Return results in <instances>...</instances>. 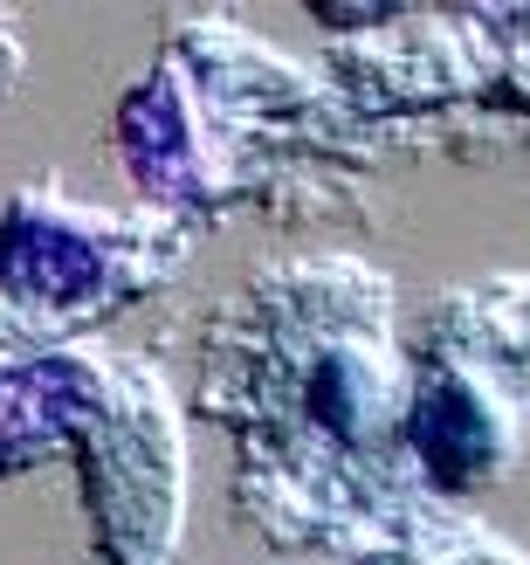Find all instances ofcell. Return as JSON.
<instances>
[{
	"label": "cell",
	"instance_id": "cell-2",
	"mask_svg": "<svg viewBox=\"0 0 530 565\" xmlns=\"http://www.w3.org/2000/svg\"><path fill=\"white\" fill-rule=\"evenodd\" d=\"M311 414L324 420L331 435H351L358 407H351V365H345V359H324V365H317V380H311Z\"/></svg>",
	"mask_w": 530,
	"mask_h": 565
},
{
	"label": "cell",
	"instance_id": "cell-1",
	"mask_svg": "<svg viewBox=\"0 0 530 565\" xmlns=\"http://www.w3.org/2000/svg\"><path fill=\"white\" fill-rule=\"evenodd\" d=\"M413 448H421L428 476L448 490L476 483L489 469V420L462 380H441L434 393H421V407H413Z\"/></svg>",
	"mask_w": 530,
	"mask_h": 565
}]
</instances>
